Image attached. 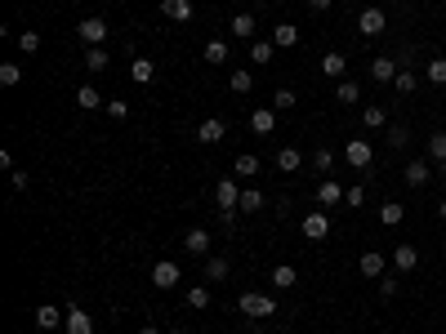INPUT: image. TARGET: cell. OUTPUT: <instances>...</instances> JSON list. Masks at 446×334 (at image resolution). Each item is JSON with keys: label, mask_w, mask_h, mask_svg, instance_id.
<instances>
[{"label": "cell", "mask_w": 446, "mask_h": 334, "mask_svg": "<svg viewBox=\"0 0 446 334\" xmlns=\"http://www.w3.org/2000/svg\"><path fill=\"white\" fill-rule=\"evenodd\" d=\"M237 312L250 316V321H263V316H277V303H272L268 294H259V290H245V294L237 298Z\"/></svg>", "instance_id": "cell-1"}, {"label": "cell", "mask_w": 446, "mask_h": 334, "mask_svg": "<svg viewBox=\"0 0 446 334\" xmlns=\"http://www.w3.org/2000/svg\"><path fill=\"white\" fill-rule=\"evenodd\" d=\"M214 205H219L223 214H233L241 205V188H237V178H219L214 183Z\"/></svg>", "instance_id": "cell-2"}, {"label": "cell", "mask_w": 446, "mask_h": 334, "mask_svg": "<svg viewBox=\"0 0 446 334\" xmlns=\"http://www.w3.org/2000/svg\"><path fill=\"white\" fill-rule=\"evenodd\" d=\"M384 9H379V5H371V9H361L357 14V31H361V36H366V41H375V36H384Z\"/></svg>", "instance_id": "cell-3"}, {"label": "cell", "mask_w": 446, "mask_h": 334, "mask_svg": "<svg viewBox=\"0 0 446 334\" xmlns=\"http://www.w3.org/2000/svg\"><path fill=\"white\" fill-rule=\"evenodd\" d=\"M366 72H371V80H375V85H393V80H398V72H402V67H398V58L379 54V58H371V67H366Z\"/></svg>", "instance_id": "cell-4"}, {"label": "cell", "mask_w": 446, "mask_h": 334, "mask_svg": "<svg viewBox=\"0 0 446 334\" xmlns=\"http://www.w3.org/2000/svg\"><path fill=\"white\" fill-rule=\"evenodd\" d=\"M179 276H184V272H179V263H174V259L152 263V286H156V290H174V286H179Z\"/></svg>", "instance_id": "cell-5"}, {"label": "cell", "mask_w": 446, "mask_h": 334, "mask_svg": "<svg viewBox=\"0 0 446 334\" xmlns=\"http://www.w3.org/2000/svg\"><path fill=\"white\" fill-rule=\"evenodd\" d=\"M344 156H349V165H353V170H371V161H375V147H371L366 139H353L349 147H344Z\"/></svg>", "instance_id": "cell-6"}, {"label": "cell", "mask_w": 446, "mask_h": 334, "mask_svg": "<svg viewBox=\"0 0 446 334\" xmlns=\"http://www.w3.org/2000/svg\"><path fill=\"white\" fill-rule=\"evenodd\" d=\"M304 237L308 241H326L330 237V219H326V210H312V214H304Z\"/></svg>", "instance_id": "cell-7"}, {"label": "cell", "mask_w": 446, "mask_h": 334, "mask_svg": "<svg viewBox=\"0 0 446 334\" xmlns=\"http://www.w3.org/2000/svg\"><path fill=\"white\" fill-rule=\"evenodd\" d=\"M76 36L85 41V45H103L107 41V23L103 18H80L76 23Z\"/></svg>", "instance_id": "cell-8"}, {"label": "cell", "mask_w": 446, "mask_h": 334, "mask_svg": "<svg viewBox=\"0 0 446 334\" xmlns=\"http://www.w3.org/2000/svg\"><path fill=\"white\" fill-rule=\"evenodd\" d=\"M428 178H433V165H428V161H406V170H402L406 188H424Z\"/></svg>", "instance_id": "cell-9"}, {"label": "cell", "mask_w": 446, "mask_h": 334, "mask_svg": "<svg viewBox=\"0 0 446 334\" xmlns=\"http://www.w3.org/2000/svg\"><path fill=\"white\" fill-rule=\"evenodd\" d=\"M223 134H228V125L219 121V116H206L201 125H196V139H201L206 147H214V143H223Z\"/></svg>", "instance_id": "cell-10"}, {"label": "cell", "mask_w": 446, "mask_h": 334, "mask_svg": "<svg viewBox=\"0 0 446 334\" xmlns=\"http://www.w3.org/2000/svg\"><path fill=\"white\" fill-rule=\"evenodd\" d=\"M63 321H68V308H58V303H41L36 308V325L41 330H58Z\"/></svg>", "instance_id": "cell-11"}, {"label": "cell", "mask_w": 446, "mask_h": 334, "mask_svg": "<svg viewBox=\"0 0 446 334\" xmlns=\"http://www.w3.org/2000/svg\"><path fill=\"white\" fill-rule=\"evenodd\" d=\"M393 267H398V272H415V267H420V249L410 241H402L398 249H393Z\"/></svg>", "instance_id": "cell-12"}, {"label": "cell", "mask_w": 446, "mask_h": 334, "mask_svg": "<svg viewBox=\"0 0 446 334\" xmlns=\"http://www.w3.org/2000/svg\"><path fill=\"white\" fill-rule=\"evenodd\" d=\"M63 325H68V334H94V316L85 312V308H68V321H63Z\"/></svg>", "instance_id": "cell-13"}, {"label": "cell", "mask_w": 446, "mask_h": 334, "mask_svg": "<svg viewBox=\"0 0 446 334\" xmlns=\"http://www.w3.org/2000/svg\"><path fill=\"white\" fill-rule=\"evenodd\" d=\"M322 72L330 80H344V76H349V58H344L339 49H330V54H322Z\"/></svg>", "instance_id": "cell-14"}, {"label": "cell", "mask_w": 446, "mask_h": 334, "mask_svg": "<svg viewBox=\"0 0 446 334\" xmlns=\"http://www.w3.org/2000/svg\"><path fill=\"white\" fill-rule=\"evenodd\" d=\"M250 129L255 134H277V107H255L250 112Z\"/></svg>", "instance_id": "cell-15"}, {"label": "cell", "mask_w": 446, "mask_h": 334, "mask_svg": "<svg viewBox=\"0 0 446 334\" xmlns=\"http://www.w3.org/2000/svg\"><path fill=\"white\" fill-rule=\"evenodd\" d=\"M184 249H188V254H196V259H206L210 254V232L206 227H192L188 237H184Z\"/></svg>", "instance_id": "cell-16"}, {"label": "cell", "mask_w": 446, "mask_h": 334, "mask_svg": "<svg viewBox=\"0 0 446 334\" xmlns=\"http://www.w3.org/2000/svg\"><path fill=\"white\" fill-rule=\"evenodd\" d=\"M228 31H233L237 41H255V31H259V23H255V14H237L233 23H228Z\"/></svg>", "instance_id": "cell-17"}, {"label": "cell", "mask_w": 446, "mask_h": 334, "mask_svg": "<svg viewBox=\"0 0 446 334\" xmlns=\"http://www.w3.org/2000/svg\"><path fill=\"white\" fill-rule=\"evenodd\" d=\"M107 63H112V58H107V49H103V45H85V72L103 76V72H107Z\"/></svg>", "instance_id": "cell-18"}, {"label": "cell", "mask_w": 446, "mask_h": 334, "mask_svg": "<svg viewBox=\"0 0 446 334\" xmlns=\"http://www.w3.org/2000/svg\"><path fill=\"white\" fill-rule=\"evenodd\" d=\"M129 76H134V85H152L156 80V63L152 58H134L129 63Z\"/></svg>", "instance_id": "cell-19"}, {"label": "cell", "mask_w": 446, "mask_h": 334, "mask_svg": "<svg viewBox=\"0 0 446 334\" xmlns=\"http://www.w3.org/2000/svg\"><path fill=\"white\" fill-rule=\"evenodd\" d=\"M161 14L174 23H188L192 18V0H161Z\"/></svg>", "instance_id": "cell-20"}, {"label": "cell", "mask_w": 446, "mask_h": 334, "mask_svg": "<svg viewBox=\"0 0 446 334\" xmlns=\"http://www.w3.org/2000/svg\"><path fill=\"white\" fill-rule=\"evenodd\" d=\"M272 45H277V49H294V45H299V27L277 23V27H272Z\"/></svg>", "instance_id": "cell-21"}, {"label": "cell", "mask_w": 446, "mask_h": 334, "mask_svg": "<svg viewBox=\"0 0 446 334\" xmlns=\"http://www.w3.org/2000/svg\"><path fill=\"white\" fill-rule=\"evenodd\" d=\"M335 98H339L344 107H353V103H361V85H357V80H349V76H344L339 85H335Z\"/></svg>", "instance_id": "cell-22"}, {"label": "cell", "mask_w": 446, "mask_h": 334, "mask_svg": "<svg viewBox=\"0 0 446 334\" xmlns=\"http://www.w3.org/2000/svg\"><path fill=\"white\" fill-rule=\"evenodd\" d=\"M317 205H344V188L335 178H326L322 188H317Z\"/></svg>", "instance_id": "cell-23"}, {"label": "cell", "mask_w": 446, "mask_h": 334, "mask_svg": "<svg viewBox=\"0 0 446 334\" xmlns=\"http://www.w3.org/2000/svg\"><path fill=\"white\" fill-rule=\"evenodd\" d=\"M406 219V205H398V200H384V205H379V223L384 227H398Z\"/></svg>", "instance_id": "cell-24"}, {"label": "cell", "mask_w": 446, "mask_h": 334, "mask_svg": "<svg viewBox=\"0 0 446 334\" xmlns=\"http://www.w3.org/2000/svg\"><path fill=\"white\" fill-rule=\"evenodd\" d=\"M304 165V156H299V147H282V152H277V170L282 174H294Z\"/></svg>", "instance_id": "cell-25"}, {"label": "cell", "mask_w": 446, "mask_h": 334, "mask_svg": "<svg viewBox=\"0 0 446 334\" xmlns=\"http://www.w3.org/2000/svg\"><path fill=\"white\" fill-rule=\"evenodd\" d=\"M357 267H361V276H384V254H379V249H366Z\"/></svg>", "instance_id": "cell-26"}, {"label": "cell", "mask_w": 446, "mask_h": 334, "mask_svg": "<svg viewBox=\"0 0 446 334\" xmlns=\"http://www.w3.org/2000/svg\"><path fill=\"white\" fill-rule=\"evenodd\" d=\"M76 107H80V112H98V107H103V98H98L94 85H80V90H76Z\"/></svg>", "instance_id": "cell-27"}, {"label": "cell", "mask_w": 446, "mask_h": 334, "mask_svg": "<svg viewBox=\"0 0 446 334\" xmlns=\"http://www.w3.org/2000/svg\"><path fill=\"white\" fill-rule=\"evenodd\" d=\"M294 281H299V272H294L290 263H277V267H272V286H277V290H290Z\"/></svg>", "instance_id": "cell-28"}, {"label": "cell", "mask_w": 446, "mask_h": 334, "mask_svg": "<svg viewBox=\"0 0 446 334\" xmlns=\"http://www.w3.org/2000/svg\"><path fill=\"white\" fill-rule=\"evenodd\" d=\"M361 125H366V129H384L388 125V112L379 107V103H371L366 112H361Z\"/></svg>", "instance_id": "cell-29"}, {"label": "cell", "mask_w": 446, "mask_h": 334, "mask_svg": "<svg viewBox=\"0 0 446 334\" xmlns=\"http://www.w3.org/2000/svg\"><path fill=\"white\" fill-rule=\"evenodd\" d=\"M233 170H237V178H255V174H259V156H255V152H241Z\"/></svg>", "instance_id": "cell-30"}, {"label": "cell", "mask_w": 446, "mask_h": 334, "mask_svg": "<svg viewBox=\"0 0 446 334\" xmlns=\"http://www.w3.org/2000/svg\"><path fill=\"white\" fill-rule=\"evenodd\" d=\"M237 210H241V214H259V210H263V192H259V188H245Z\"/></svg>", "instance_id": "cell-31"}, {"label": "cell", "mask_w": 446, "mask_h": 334, "mask_svg": "<svg viewBox=\"0 0 446 334\" xmlns=\"http://www.w3.org/2000/svg\"><path fill=\"white\" fill-rule=\"evenodd\" d=\"M228 85H233V94H250V90H255V76L245 72V67H237V72L228 76Z\"/></svg>", "instance_id": "cell-32"}, {"label": "cell", "mask_w": 446, "mask_h": 334, "mask_svg": "<svg viewBox=\"0 0 446 334\" xmlns=\"http://www.w3.org/2000/svg\"><path fill=\"white\" fill-rule=\"evenodd\" d=\"M18 80H23V63H0V85L14 90Z\"/></svg>", "instance_id": "cell-33"}, {"label": "cell", "mask_w": 446, "mask_h": 334, "mask_svg": "<svg viewBox=\"0 0 446 334\" xmlns=\"http://www.w3.org/2000/svg\"><path fill=\"white\" fill-rule=\"evenodd\" d=\"M228 272H233V267H228V259H206V281H228Z\"/></svg>", "instance_id": "cell-34"}, {"label": "cell", "mask_w": 446, "mask_h": 334, "mask_svg": "<svg viewBox=\"0 0 446 334\" xmlns=\"http://www.w3.org/2000/svg\"><path fill=\"white\" fill-rule=\"evenodd\" d=\"M428 156H433L437 165L446 161V129H433V134H428Z\"/></svg>", "instance_id": "cell-35"}, {"label": "cell", "mask_w": 446, "mask_h": 334, "mask_svg": "<svg viewBox=\"0 0 446 334\" xmlns=\"http://www.w3.org/2000/svg\"><path fill=\"white\" fill-rule=\"evenodd\" d=\"M272 54H277L272 41H250V63H272Z\"/></svg>", "instance_id": "cell-36"}, {"label": "cell", "mask_w": 446, "mask_h": 334, "mask_svg": "<svg viewBox=\"0 0 446 334\" xmlns=\"http://www.w3.org/2000/svg\"><path fill=\"white\" fill-rule=\"evenodd\" d=\"M18 49H23L27 58H31V54H41V31H31V27L18 31Z\"/></svg>", "instance_id": "cell-37"}, {"label": "cell", "mask_w": 446, "mask_h": 334, "mask_svg": "<svg viewBox=\"0 0 446 334\" xmlns=\"http://www.w3.org/2000/svg\"><path fill=\"white\" fill-rule=\"evenodd\" d=\"M206 63H210V67L228 63V45H223V41H206Z\"/></svg>", "instance_id": "cell-38"}, {"label": "cell", "mask_w": 446, "mask_h": 334, "mask_svg": "<svg viewBox=\"0 0 446 334\" xmlns=\"http://www.w3.org/2000/svg\"><path fill=\"white\" fill-rule=\"evenodd\" d=\"M415 85H420V80H415V72H410V67H402L398 80H393V90H398V94H415Z\"/></svg>", "instance_id": "cell-39"}, {"label": "cell", "mask_w": 446, "mask_h": 334, "mask_svg": "<svg viewBox=\"0 0 446 334\" xmlns=\"http://www.w3.org/2000/svg\"><path fill=\"white\" fill-rule=\"evenodd\" d=\"M424 76L433 80V85H446V58H428V67H424Z\"/></svg>", "instance_id": "cell-40"}, {"label": "cell", "mask_w": 446, "mask_h": 334, "mask_svg": "<svg viewBox=\"0 0 446 334\" xmlns=\"http://www.w3.org/2000/svg\"><path fill=\"white\" fill-rule=\"evenodd\" d=\"M388 147H398V152L410 147V129L406 125H388Z\"/></svg>", "instance_id": "cell-41"}, {"label": "cell", "mask_w": 446, "mask_h": 334, "mask_svg": "<svg viewBox=\"0 0 446 334\" xmlns=\"http://www.w3.org/2000/svg\"><path fill=\"white\" fill-rule=\"evenodd\" d=\"M188 308H196V312L210 308V286H192L188 290Z\"/></svg>", "instance_id": "cell-42"}, {"label": "cell", "mask_w": 446, "mask_h": 334, "mask_svg": "<svg viewBox=\"0 0 446 334\" xmlns=\"http://www.w3.org/2000/svg\"><path fill=\"white\" fill-rule=\"evenodd\" d=\"M344 205H349V210L366 205V188H361V183H353V188H344Z\"/></svg>", "instance_id": "cell-43"}, {"label": "cell", "mask_w": 446, "mask_h": 334, "mask_svg": "<svg viewBox=\"0 0 446 334\" xmlns=\"http://www.w3.org/2000/svg\"><path fill=\"white\" fill-rule=\"evenodd\" d=\"M272 103H277V112H290L294 103H299V98H294V90H277V94H272Z\"/></svg>", "instance_id": "cell-44"}, {"label": "cell", "mask_w": 446, "mask_h": 334, "mask_svg": "<svg viewBox=\"0 0 446 334\" xmlns=\"http://www.w3.org/2000/svg\"><path fill=\"white\" fill-rule=\"evenodd\" d=\"M312 165H317V170H330V165H335V152H330V147H317V152H312Z\"/></svg>", "instance_id": "cell-45"}, {"label": "cell", "mask_w": 446, "mask_h": 334, "mask_svg": "<svg viewBox=\"0 0 446 334\" xmlns=\"http://www.w3.org/2000/svg\"><path fill=\"white\" fill-rule=\"evenodd\" d=\"M107 116H117V121H125V116H129V103H125V98H112V103H107Z\"/></svg>", "instance_id": "cell-46"}, {"label": "cell", "mask_w": 446, "mask_h": 334, "mask_svg": "<svg viewBox=\"0 0 446 334\" xmlns=\"http://www.w3.org/2000/svg\"><path fill=\"white\" fill-rule=\"evenodd\" d=\"M379 294H384V298L398 294V276H379Z\"/></svg>", "instance_id": "cell-47"}, {"label": "cell", "mask_w": 446, "mask_h": 334, "mask_svg": "<svg viewBox=\"0 0 446 334\" xmlns=\"http://www.w3.org/2000/svg\"><path fill=\"white\" fill-rule=\"evenodd\" d=\"M9 183H14V192H27V183H31V178H27L23 170H14V174H9Z\"/></svg>", "instance_id": "cell-48"}, {"label": "cell", "mask_w": 446, "mask_h": 334, "mask_svg": "<svg viewBox=\"0 0 446 334\" xmlns=\"http://www.w3.org/2000/svg\"><path fill=\"white\" fill-rule=\"evenodd\" d=\"M330 5H335V0H308V9H312V14H326Z\"/></svg>", "instance_id": "cell-49"}, {"label": "cell", "mask_w": 446, "mask_h": 334, "mask_svg": "<svg viewBox=\"0 0 446 334\" xmlns=\"http://www.w3.org/2000/svg\"><path fill=\"white\" fill-rule=\"evenodd\" d=\"M433 174H437V178L446 183V161H442V165H433Z\"/></svg>", "instance_id": "cell-50"}, {"label": "cell", "mask_w": 446, "mask_h": 334, "mask_svg": "<svg viewBox=\"0 0 446 334\" xmlns=\"http://www.w3.org/2000/svg\"><path fill=\"white\" fill-rule=\"evenodd\" d=\"M437 219H442V223H446V200H437Z\"/></svg>", "instance_id": "cell-51"}, {"label": "cell", "mask_w": 446, "mask_h": 334, "mask_svg": "<svg viewBox=\"0 0 446 334\" xmlns=\"http://www.w3.org/2000/svg\"><path fill=\"white\" fill-rule=\"evenodd\" d=\"M139 334H161V330H156V325H143V330H139Z\"/></svg>", "instance_id": "cell-52"}, {"label": "cell", "mask_w": 446, "mask_h": 334, "mask_svg": "<svg viewBox=\"0 0 446 334\" xmlns=\"http://www.w3.org/2000/svg\"><path fill=\"white\" fill-rule=\"evenodd\" d=\"M170 334H188V330H184V325H174V330H170Z\"/></svg>", "instance_id": "cell-53"}, {"label": "cell", "mask_w": 446, "mask_h": 334, "mask_svg": "<svg viewBox=\"0 0 446 334\" xmlns=\"http://www.w3.org/2000/svg\"><path fill=\"white\" fill-rule=\"evenodd\" d=\"M442 254H446V241H442Z\"/></svg>", "instance_id": "cell-54"}]
</instances>
